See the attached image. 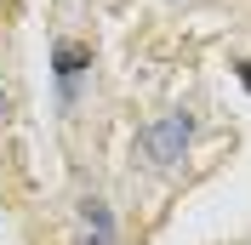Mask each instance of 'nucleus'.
Segmentation results:
<instances>
[{"label": "nucleus", "mask_w": 251, "mask_h": 245, "mask_svg": "<svg viewBox=\"0 0 251 245\" xmlns=\"http://www.w3.org/2000/svg\"><path fill=\"white\" fill-rule=\"evenodd\" d=\"M188 137H194V120H188V114H166V120H154L137 137V148H143L149 166H177L183 148H188Z\"/></svg>", "instance_id": "nucleus-1"}, {"label": "nucleus", "mask_w": 251, "mask_h": 245, "mask_svg": "<svg viewBox=\"0 0 251 245\" xmlns=\"http://www.w3.org/2000/svg\"><path fill=\"white\" fill-rule=\"evenodd\" d=\"M51 63H57V80H63V97H75V80L92 69V46H80V40H57V51H51Z\"/></svg>", "instance_id": "nucleus-2"}]
</instances>
